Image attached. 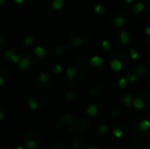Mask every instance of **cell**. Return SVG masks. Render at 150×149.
<instances>
[{
	"instance_id": "cell-26",
	"label": "cell",
	"mask_w": 150,
	"mask_h": 149,
	"mask_svg": "<svg viewBox=\"0 0 150 149\" xmlns=\"http://www.w3.org/2000/svg\"><path fill=\"white\" fill-rule=\"evenodd\" d=\"M123 134H124L123 130L120 129V127H117V128H115V129L113 130V135H114L116 138H120V137L123 136Z\"/></svg>"
},
{
	"instance_id": "cell-7",
	"label": "cell",
	"mask_w": 150,
	"mask_h": 149,
	"mask_svg": "<svg viewBox=\"0 0 150 149\" xmlns=\"http://www.w3.org/2000/svg\"><path fill=\"white\" fill-rule=\"evenodd\" d=\"M133 105H134L136 109L141 110V109H143V107H144V105H145V102H144L143 99L137 97V98H134V99L133 100Z\"/></svg>"
},
{
	"instance_id": "cell-33",
	"label": "cell",
	"mask_w": 150,
	"mask_h": 149,
	"mask_svg": "<svg viewBox=\"0 0 150 149\" xmlns=\"http://www.w3.org/2000/svg\"><path fill=\"white\" fill-rule=\"evenodd\" d=\"M128 79L131 83H134L137 80V76L134 73H130V74H128Z\"/></svg>"
},
{
	"instance_id": "cell-23",
	"label": "cell",
	"mask_w": 150,
	"mask_h": 149,
	"mask_svg": "<svg viewBox=\"0 0 150 149\" xmlns=\"http://www.w3.org/2000/svg\"><path fill=\"white\" fill-rule=\"evenodd\" d=\"M91 123L89 119H83L81 121H80V126L83 129H86V128H89L91 126Z\"/></svg>"
},
{
	"instance_id": "cell-43",
	"label": "cell",
	"mask_w": 150,
	"mask_h": 149,
	"mask_svg": "<svg viewBox=\"0 0 150 149\" xmlns=\"http://www.w3.org/2000/svg\"><path fill=\"white\" fill-rule=\"evenodd\" d=\"M2 45H3V39H2V37L0 36V47H2Z\"/></svg>"
},
{
	"instance_id": "cell-6",
	"label": "cell",
	"mask_w": 150,
	"mask_h": 149,
	"mask_svg": "<svg viewBox=\"0 0 150 149\" xmlns=\"http://www.w3.org/2000/svg\"><path fill=\"white\" fill-rule=\"evenodd\" d=\"M120 41H121V43L123 45H127L129 40H130L128 33L126 31H121L120 34Z\"/></svg>"
},
{
	"instance_id": "cell-2",
	"label": "cell",
	"mask_w": 150,
	"mask_h": 149,
	"mask_svg": "<svg viewBox=\"0 0 150 149\" xmlns=\"http://www.w3.org/2000/svg\"><path fill=\"white\" fill-rule=\"evenodd\" d=\"M25 140H33L37 143V147H40V145L42 144V139L41 136L35 131H30L28 132L25 136Z\"/></svg>"
},
{
	"instance_id": "cell-27",
	"label": "cell",
	"mask_w": 150,
	"mask_h": 149,
	"mask_svg": "<svg viewBox=\"0 0 150 149\" xmlns=\"http://www.w3.org/2000/svg\"><path fill=\"white\" fill-rule=\"evenodd\" d=\"M127 83H128V82H127V79L122 77V78H120V81H119V86H120V88L124 89V88H126V87L127 86Z\"/></svg>"
},
{
	"instance_id": "cell-30",
	"label": "cell",
	"mask_w": 150,
	"mask_h": 149,
	"mask_svg": "<svg viewBox=\"0 0 150 149\" xmlns=\"http://www.w3.org/2000/svg\"><path fill=\"white\" fill-rule=\"evenodd\" d=\"M129 54H130V57L132 58V59H134V60H136V59H138V53H137V51L135 50V49H130V51H129Z\"/></svg>"
},
{
	"instance_id": "cell-19",
	"label": "cell",
	"mask_w": 150,
	"mask_h": 149,
	"mask_svg": "<svg viewBox=\"0 0 150 149\" xmlns=\"http://www.w3.org/2000/svg\"><path fill=\"white\" fill-rule=\"evenodd\" d=\"M64 4V0H54L52 3V6L56 9V10H60Z\"/></svg>"
},
{
	"instance_id": "cell-39",
	"label": "cell",
	"mask_w": 150,
	"mask_h": 149,
	"mask_svg": "<svg viewBox=\"0 0 150 149\" xmlns=\"http://www.w3.org/2000/svg\"><path fill=\"white\" fill-rule=\"evenodd\" d=\"M4 84V80H3V78L0 76V86H2Z\"/></svg>"
},
{
	"instance_id": "cell-35",
	"label": "cell",
	"mask_w": 150,
	"mask_h": 149,
	"mask_svg": "<svg viewBox=\"0 0 150 149\" xmlns=\"http://www.w3.org/2000/svg\"><path fill=\"white\" fill-rule=\"evenodd\" d=\"M54 52H55L56 54H62V53L64 52V48H63V47H55Z\"/></svg>"
},
{
	"instance_id": "cell-3",
	"label": "cell",
	"mask_w": 150,
	"mask_h": 149,
	"mask_svg": "<svg viewBox=\"0 0 150 149\" xmlns=\"http://www.w3.org/2000/svg\"><path fill=\"white\" fill-rule=\"evenodd\" d=\"M150 128V121L149 119H142L137 124V129L140 132H147Z\"/></svg>"
},
{
	"instance_id": "cell-38",
	"label": "cell",
	"mask_w": 150,
	"mask_h": 149,
	"mask_svg": "<svg viewBox=\"0 0 150 149\" xmlns=\"http://www.w3.org/2000/svg\"><path fill=\"white\" fill-rule=\"evenodd\" d=\"M83 149H100L98 147H84Z\"/></svg>"
},
{
	"instance_id": "cell-41",
	"label": "cell",
	"mask_w": 150,
	"mask_h": 149,
	"mask_svg": "<svg viewBox=\"0 0 150 149\" xmlns=\"http://www.w3.org/2000/svg\"><path fill=\"white\" fill-rule=\"evenodd\" d=\"M124 1H125V2H126L127 4H131V3H132V2H133L134 0H124Z\"/></svg>"
},
{
	"instance_id": "cell-32",
	"label": "cell",
	"mask_w": 150,
	"mask_h": 149,
	"mask_svg": "<svg viewBox=\"0 0 150 149\" xmlns=\"http://www.w3.org/2000/svg\"><path fill=\"white\" fill-rule=\"evenodd\" d=\"M53 70H54V73H57V74L62 73V67L61 65L57 64V65H55V66L53 68Z\"/></svg>"
},
{
	"instance_id": "cell-12",
	"label": "cell",
	"mask_w": 150,
	"mask_h": 149,
	"mask_svg": "<svg viewBox=\"0 0 150 149\" xmlns=\"http://www.w3.org/2000/svg\"><path fill=\"white\" fill-rule=\"evenodd\" d=\"M66 74H67V76L69 79H74L76 77V74H77V71H76V69L75 68L69 67V68H68V69L66 71Z\"/></svg>"
},
{
	"instance_id": "cell-34",
	"label": "cell",
	"mask_w": 150,
	"mask_h": 149,
	"mask_svg": "<svg viewBox=\"0 0 150 149\" xmlns=\"http://www.w3.org/2000/svg\"><path fill=\"white\" fill-rule=\"evenodd\" d=\"M24 43L25 45H31V44H33V38L32 36H27L25 38V40H24Z\"/></svg>"
},
{
	"instance_id": "cell-24",
	"label": "cell",
	"mask_w": 150,
	"mask_h": 149,
	"mask_svg": "<svg viewBox=\"0 0 150 149\" xmlns=\"http://www.w3.org/2000/svg\"><path fill=\"white\" fill-rule=\"evenodd\" d=\"M98 133L100 134H108L109 133V128L105 125H101L98 126Z\"/></svg>"
},
{
	"instance_id": "cell-28",
	"label": "cell",
	"mask_w": 150,
	"mask_h": 149,
	"mask_svg": "<svg viewBox=\"0 0 150 149\" xmlns=\"http://www.w3.org/2000/svg\"><path fill=\"white\" fill-rule=\"evenodd\" d=\"M101 46H102L103 49H105L106 51L110 50V48H111V43L108 40H103L101 43Z\"/></svg>"
},
{
	"instance_id": "cell-25",
	"label": "cell",
	"mask_w": 150,
	"mask_h": 149,
	"mask_svg": "<svg viewBox=\"0 0 150 149\" xmlns=\"http://www.w3.org/2000/svg\"><path fill=\"white\" fill-rule=\"evenodd\" d=\"M14 54H15V51L12 50V49L6 50V51L4 52V57H5L6 60H10V61H11V57H12Z\"/></svg>"
},
{
	"instance_id": "cell-44",
	"label": "cell",
	"mask_w": 150,
	"mask_h": 149,
	"mask_svg": "<svg viewBox=\"0 0 150 149\" xmlns=\"http://www.w3.org/2000/svg\"><path fill=\"white\" fill-rule=\"evenodd\" d=\"M4 1H5V0H0V5L4 4Z\"/></svg>"
},
{
	"instance_id": "cell-4",
	"label": "cell",
	"mask_w": 150,
	"mask_h": 149,
	"mask_svg": "<svg viewBox=\"0 0 150 149\" xmlns=\"http://www.w3.org/2000/svg\"><path fill=\"white\" fill-rule=\"evenodd\" d=\"M32 64V61L30 60L29 56H24L21 58V61L19 62V68L22 70H25L27 69Z\"/></svg>"
},
{
	"instance_id": "cell-29",
	"label": "cell",
	"mask_w": 150,
	"mask_h": 149,
	"mask_svg": "<svg viewBox=\"0 0 150 149\" xmlns=\"http://www.w3.org/2000/svg\"><path fill=\"white\" fill-rule=\"evenodd\" d=\"M121 112H122V108H120V107H117V108L113 109V110L111 112V115H112V116H113V117H115V116L120 115Z\"/></svg>"
},
{
	"instance_id": "cell-18",
	"label": "cell",
	"mask_w": 150,
	"mask_h": 149,
	"mask_svg": "<svg viewBox=\"0 0 150 149\" xmlns=\"http://www.w3.org/2000/svg\"><path fill=\"white\" fill-rule=\"evenodd\" d=\"M71 43H72V45L75 46V47H80V46L83 45L84 41H83V39H81V38H79V37H76V38H73V39L71 40Z\"/></svg>"
},
{
	"instance_id": "cell-31",
	"label": "cell",
	"mask_w": 150,
	"mask_h": 149,
	"mask_svg": "<svg viewBox=\"0 0 150 149\" xmlns=\"http://www.w3.org/2000/svg\"><path fill=\"white\" fill-rule=\"evenodd\" d=\"M65 97H66V98H67L68 100H72V99H74V98H75V97H76V93H75V92H73V91L67 92V93H66V95H65Z\"/></svg>"
},
{
	"instance_id": "cell-40",
	"label": "cell",
	"mask_w": 150,
	"mask_h": 149,
	"mask_svg": "<svg viewBox=\"0 0 150 149\" xmlns=\"http://www.w3.org/2000/svg\"><path fill=\"white\" fill-rule=\"evenodd\" d=\"M4 113H2V112L0 111V120H1V119H4Z\"/></svg>"
},
{
	"instance_id": "cell-11",
	"label": "cell",
	"mask_w": 150,
	"mask_h": 149,
	"mask_svg": "<svg viewBox=\"0 0 150 149\" xmlns=\"http://www.w3.org/2000/svg\"><path fill=\"white\" fill-rule=\"evenodd\" d=\"M125 24V19L123 17L121 16H117L114 19H113V25L116 27H120Z\"/></svg>"
},
{
	"instance_id": "cell-1",
	"label": "cell",
	"mask_w": 150,
	"mask_h": 149,
	"mask_svg": "<svg viewBox=\"0 0 150 149\" xmlns=\"http://www.w3.org/2000/svg\"><path fill=\"white\" fill-rule=\"evenodd\" d=\"M56 127L58 131L63 134H69L72 133L76 127L75 117L70 113H65L62 115L57 121Z\"/></svg>"
},
{
	"instance_id": "cell-45",
	"label": "cell",
	"mask_w": 150,
	"mask_h": 149,
	"mask_svg": "<svg viewBox=\"0 0 150 149\" xmlns=\"http://www.w3.org/2000/svg\"><path fill=\"white\" fill-rule=\"evenodd\" d=\"M16 149H24V148H23L22 147H18V148H17Z\"/></svg>"
},
{
	"instance_id": "cell-8",
	"label": "cell",
	"mask_w": 150,
	"mask_h": 149,
	"mask_svg": "<svg viewBox=\"0 0 150 149\" xmlns=\"http://www.w3.org/2000/svg\"><path fill=\"white\" fill-rule=\"evenodd\" d=\"M54 149H69V145L66 141H57L56 143H54Z\"/></svg>"
},
{
	"instance_id": "cell-5",
	"label": "cell",
	"mask_w": 150,
	"mask_h": 149,
	"mask_svg": "<svg viewBox=\"0 0 150 149\" xmlns=\"http://www.w3.org/2000/svg\"><path fill=\"white\" fill-rule=\"evenodd\" d=\"M111 68H112V70L119 72V71H120L122 69V63H121V61L120 60H117V59L112 60L111 61Z\"/></svg>"
},
{
	"instance_id": "cell-42",
	"label": "cell",
	"mask_w": 150,
	"mask_h": 149,
	"mask_svg": "<svg viewBox=\"0 0 150 149\" xmlns=\"http://www.w3.org/2000/svg\"><path fill=\"white\" fill-rule=\"evenodd\" d=\"M23 1L24 0H15V2L18 3V4H21V3H23Z\"/></svg>"
},
{
	"instance_id": "cell-14",
	"label": "cell",
	"mask_w": 150,
	"mask_h": 149,
	"mask_svg": "<svg viewBox=\"0 0 150 149\" xmlns=\"http://www.w3.org/2000/svg\"><path fill=\"white\" fill-rule=\"evenodd\" d=\"M98 107L96 105H91L87 108V113L90 116H95V115H97L98 114Z\"/></svg>"
},
{
	"instance_id": "cell-17",
	"label": "cell",
	"mask_w": 150,
	"mask_h": 149,
	"mask_svg": "<svg viewBox=\"0 0 150 149\" xmlns=\"http://www.w3.org/2000/svg\"><path fill=\"white\" fill-rule=\"evenodd\" d=\"M27 104H28L29 107H30L32 110H36V109L38 108V103H37V101H36L34 98H33V97H29V98L27 99Z\"/></svg>"
},
{
	"instance_id": "cell-15",
	"label": "cell",
	"mask_w": 150,
	"mask_h": 149,
	"mask_svg": "<svg viewBox=\"0 0 150 149\" xmlns=\"http://www.w3.org/2000/svg\"><path fill=\"white\" fill-rule=\"evenodd\" d=\"M34 53H35V54H36L38 57H40V58H42V57H44V56L46 55V50H45L42 47H40V46L35 47Z\"/></svg>"
},
{
	"instance_id": "cell-21",
	"label": "cell",
	"mask_w": 150,
	"mask_h": 149,
	"mask_svg": "<svg viewBox=\"0 0 150 149\" xmlns=\"http://www.w3.org/2000/svg\"><path fill=\"white\" fill-rule=\"evenodd\" d=\"M95 11L99 15H104L105 13V8L102 4H97L95 6Z\"/></svg>"
},
{
	"instance_id": "cell-37",
	"label": "cell",
	"mask_w": 150,
	"mask_h": 149,
	"mask_svg": "<svg viewBox=\"0 0 150 149\" xmlns=\"http://www.w3.org/2000/svg\"><path fill=\"white\" fill-rule=\"evenodd\" d=\"M145 32H146V34H147V35L150 36V25H149V26H148V27L146 28Z\"/></svg>"
},
{
	"instance_id": "cell-20",
	"label": "cell",
	"mask_w": 150,
	"mask_h": 149,
	"mask_svg": "<svg viewBox=\"0 0 150 149\" xmlns=\"http://www.w3.org/2000/svg\"><path fill=\"white\" fill-rule=\"evenodd\" d=\"M25 147L28 149H35L37 147V143L33 140H25Z\"/></svg>"
},
{
	"instance_id": "cell-16",
	"label": "cell",
	"mask_w": 150,
	"mask_h": 149,
	"mask_svg": "<svg viewBox=\"0 0 150 149\" xmlns=\"http://www.w3.org/2000/svg\"><path fill=\"white\" fill-rule=\"evenodd\" d=\"M143 10H144V4L142 3V2L137 3V4L134 6V8H133V11H134V13H140V12H142Z\"/></svg>"
},
{
	"instance_id": "cell-22",
	"label": "cell",
	"mask_w": 150,
	"mask_h": 149,
	"mask_svg": "<svg viewBox=\"0 0 150 149\" xmlns=\"http://www.w3.org/2000/svg\"><path fill=\"white\" fill-rule=\"evenodd\" d=\"M50 79V75H48L47 73H41L40 76H39V80L41 82V83H47L48 80Z\"/></svg>"
},
{
	"instance_id": "cell-9",
	"label": "cell",
	"mask_w": 150,
	"mask_h": 149,
	"mask_svg": "<svg viewBox=\"0 0 150 149\" xmlns=\"http://www.w3.org/2000/svg\"><path fill=\"white\" fill-rule=\"evenodd\" d=\"M133 97L131 95H125L123 97H122V103L127 106V107H130L132 105H133Z\"/></svg>"
},
{
	"instance_id": "cell-13",
	"label": "cell",
	"mask_w": 150,
	"mask_h": 149,
	"mask_svg": "<svg viewBox=\"0 0 150 149\" xmlns=\"http://www.w3.org/2000/svg\"><path fill=\"white\" fill-rule=\"evenodd\" d=\"M148 69H147V67L143 64V63H141L139 64L137 67H136V72L137 74H139L140 76H143L147 73Z\"/></svg>"
},
{
	"instance_id": "cell-10",
	"label": "cell",
	"mask_w": 150,
	"mask_h": 149,
	"mask_svg": "<svg viewBox=\"0 0 150 149\" xmlns=\"http://www.w3.org/2000/svg\"><path fill=\"white\" fill-rule=\"evenodd\" d=\"M103 62H104L103 59L101 57H99V56H93L91 59V63L92 65H94V66H97V67L103 65Z\"/></svg>"
},
{
	"instance_id": "cell-36",
	"label": "cell",
	"mask_w": 150,
	"mask_h": 149,
	"mask_svg": "<svg viewBox=\"0 0 150 149\" xmlns=\"http://www.w3.org/2000/svg\"><path fill=\"white\" fill-rule=\"evenodd\" d=\"M79 145H80V142L79 141H75L74 142V146L72 148H69V149H78Z\"/></svg>"
}]
</instances>
